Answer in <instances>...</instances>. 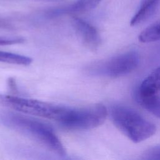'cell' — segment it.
I'll list each match as a JSON object with an SVG mask.
<instances>
[{"label":"cell","instance_id":"obj_2","mask_svg":"<svg viewBox=\"0 0 160 160\" xmlns=\"http://www.w3.org/2000/svg\"><path fill=\"white\" fill-rule=\"evenodd\" d=\"M0 104L22 114L53 120L60 127L70 119L75 109V107L8 94H0Z\"/></svg>","mask_w":160,"mask_h":160},{"label":"cell","instance_id":"obj_13","mask_svg":"<svg viewBox=\"0 0 160 160\" xmlns=\"http://www.w3.org/2000/svg\"><path fill=\"white\" fill-rule=\"evenodd\" d=\"M1 24H1V22H0V26H1Z\"/></svg>","mask_w":160,"mask_h":160},{"label":"cell","instance_id":"obj_9","mask_svg":"<svg viewBox=\"0 0 160 160\" xmlns=\"http://www.w3.org/2000/svg\"><path fill=\"white\" fill-rule=\"evenodd\" d=\"M32 59L24 55L0 51V62L28 66L32 62Z\"/></svg>","mask_w":160,"mask_h":160},{"label":"cell","instance_id":"obj_1","mask_svg":"<svg viewBox=\"0 0 160 160\" xmlns=\"http://www.w3.org/2000/svg\"><path fill=\"white\" fill-rule=\"evenodd\" d=\"M0 122L6 128L36 141L59 156L66 154V149L49 125L21 112H0Z\"/></svg>","mask_w":160,"mask_h":160},{"label":"cell","instance_id":"obj_3","mask_svg":"<svg viewBox=\"0 0 160 160\" xmlns=\"http://www.w3.org/2000/svg\"><path fill=\"white\" fill-rule=\"evenodd\" d=\"M110 114L114 125L134 142L143 141L156 132L153 123L128 107L114 105L110 109Z\"/></svg>","mask_w":160,"mask_h":160},{"label":"cell","instance_id":"obj_11","mask_svg":"<svg viewBox=\"0 0 160 160\" xmlns=\"http://www.w3.org/2000/svg\"><path fill=\"white\" fill-rule=\"evenodd\" d=\"M24 41V39L21 37L0 36V46L21 44Z\"/></svg>","mask_w":160,"mask_h":160},{"label":"cell","instance_id":"obj_4","mask_svg":"<svg viewBox=\"0 0 160 160\" xmlns=\"http://www.w3.org/2000/svg\"><path fill=\"white\" fill-rule=\"evenodd\" d=\"M139 62V53L131 51L92 63L87 68L86 71L92 76L117 78L127 74L135 69Z\"/></svg>","mask_w":160,"mask_h":160},{"label":"cell","instance_id":"obj_7","mask_svg":"<svg viewBox=\"0 0 160 160\" xmlns=\"http://www.w3.org/2000/svg\"><path fill=\"white\" fill-rule=\"evenodd\" d=\"M136 98L142 106L160 119V96L156 94L142 96L137 93Z\"/></svg>","mask_w":160,"mask_h":160},{"label":"cell","instance_id":"obj_5","mask_svg":"<svg viewBox=\"0 0 160 160\" xmlns=\"http://www.w3.org/2000/svg\"><path fill=\"white\" fill-rule=\"evenodd\" d=\"M73 26L84 45L90 49H96L101 42V36L97 29L83 19L76 18Z\"/></svg>","mask_w":160,"mask_h":160},{"label":"cell","instance_id":"obj_8","mask_svg":"<svg viewBox=\"0 0 160 160\" xmlns=\"http://www.w3.org/2000/svg\"><path fill=\"white\" fill-rule=\"evenodd\" d=\"M101 0H77L73 4L68 8L55 13L58 14L62 12L67 13H84L94 9Z\"/></svg>","mask_w":160,"mask_h":160},{"label":"cell","instance_id":"obj_12","mask_svg":"<svg viewBox=\"0 0 160 160\" xmlns=\"http://www.w3.org/2000/svg\"><path fill=\"white\" fill-rule=\"evenodd\" d=\"M143 156L144 159L160 160V146L153 147L147 150Z\"/></svg>","mask_w":160,"mask_h":160},{"label":"cell","instance_id":"obj_6","mask_svg":"<svg viewBox=\"0 0 160 160\" xmlns=\"http://www.w3.org/2000/svg\"><path fill=\"white\" fill-rule=\"evenodd\" d=\"M160 91V66L149 74L141 84L138 93L142 96L157 94Z\"/></svg>","mask_w":160,"mask_h":160},{"label":"cell","instance_id":"obj_10","mask_svg":"<svg viewBox=\"0 0 160 160\" xmlns=\"http://www.w3.org/2000/svg\"><path fill=\"white\" fill-rule=\"evenodd\" d=\"M139 40L144 43L160 40V21L142 31L139 36Z\"/></svg>","mask_w":160,"mask_h":160}]
</instances>
